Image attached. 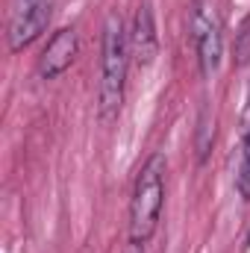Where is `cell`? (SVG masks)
<instances>
[{
	"instance_id": "obj_2",
	"label": "cell",
	"mask_w": 250,
	"mask_h": 253,
	"mask_svg": "<svg viewBox=\"0 0 250 253\" xmlns=\"http://www.w3.org/2000/svg\"><path fill=\"white\" fill-rule=\"evenodd\" d=\"M165 171H168L165 156L150 153L135 177L132 197H129V245L132 248H144L159 227L162 206H165Z\"/></svg>"
},
{
	"instance_id": "obj_3",
	"label": "cell",
	"mask_w": 250,
	"mask_h": 253,
	"mask_svg": "<svg viewBox=\"0 0 250 253\" xmlns=\"http://www.w3.org/2000/svg\"><path fill=\"white\" fill-rule=\"evenodd\" d=\"M53 0H12L9 15V50L18 53L30 47L50 24Z\"/></svg>"
},
{
	"instance_id": "obj_6",
	"label": "cell",
	"mask_w": 250,
	"mask_h": 253,
	"mask_svg": "<svg viewBox=\"0 0 250 253\" xmlns=\"http://www.w3.org/2000/svg\"><path fill=\"white\" fill-rule=\"evenodd\" d=\"M156 53H159V36L153 24V9L150 3H141L135 9L132 30H129V59L135 62V68H150Z\"/></svg>"
},
{
	"instance_id": "obj_7",
	"label": "cell",
	"mask_w": 250,
	"mask_h": 253,
	"mask_svg": "<svg viewBox=\"0 0 250 253\" xmlns=\"http://www.w3.org/2000/svg\"><path fill=\"white\" fill-rule=\"evenodd\" d=\"M236 189L242 200H250V132L239 135V165H236Z\"/></svg>"
},
{
	"instance_id": "obj_5",
	"label": "cell",
	"mask_w": 250,
	"mask_h": 253,
	"mask_svg": "<svg viewBox=\"0 0 250 253\" xmlns=\"http://www.w3.org/2000/svg\"><path fill=\"white\" fill-rule=\"evenodd\" d=\"M80 53V36L74 27H62L59 33H53V39L47 42V47L39 56V77L42 80H56L74 65Z\"/></svg>"
},
{
	"instance_id": "obj_4",
	"label": "cell",
	"mask_w": 250,
	"mask_h": 253,
	"mask_svg": "<svg viewBox=\"0 0 250 253\" xmlns=\"http://www.w3.org/2000/svg\"><path fill=\"white\" fill-rule=\"evenodd\" d=\"M191 39H194L200 74L212 77L221 65L224 42H221V24H218L215 12H209L203 3H194V9H191Z\"/></svg>"
},
{
	"instance_id": "obj_1",
	"label": "cell",
	"mask_w": 250,
	"mask_h": 253,
	"mask_svg": "<svg viewBox=\"0 0 250 253\" xmlns=\"http://www.w3.org/2000/svg\"><path fill=\"white\" fill-rule=\"evenodd\" d=\"M129 71V33L118 12L106 15L103 24V56H100V85H97V112L100 121H112L124 103V85Z\"/></svg>"
}]
</instances>
